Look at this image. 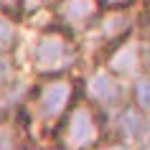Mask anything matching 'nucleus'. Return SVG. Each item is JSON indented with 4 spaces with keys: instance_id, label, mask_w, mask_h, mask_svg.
Wrapping results in <instances>:
<instances>
[{
    "instance_id": "nucleus-1",
    "label": "nucleus",
    "mask_w": 150,
    "mask_h": 150,
    "mask_svg": "<svg viewBox=\"0 0 150 150\" xmlns=\"http://www.w3.org/2000/svg\"><path fill=\"white\" fill-rule=\"evenodd\" d=\"M79 43L64 28H46L36 36L31 46V66L41 79L66 76L79 64Z\"/></svg>"
},
{
    "instance_id": "nucleus-2",
    "label": "nucleus",
    "mask_w": 150,
    "mask_h": 150,
    "mask_svg": "<svg viewBox=\"0 0 150 150\" xmlns=\"http://www.w3.org/2000/svg\"><path fill=\"white\" fill-rule=\"evenodd\" d=\"M107 132V117L79 97L56 125V148L59 150H94L102 145Z\"/></svg>"
},
{
    "instance_id": "nucleus-3",
    "label": "nucleus",
    "mask_w": 150,
    "mask_h": 150,
    "mask_svg": "<svg viewBox=\"0 0 150 150\" xmlns=\"http://www.w3.org/2000/svg\"><path fill=\"white\" fill-rule=\"evenodd\" d=\"M76 81L66 76H51V79H41L31 92V102H28V112L31 120L43 127L59 125L66 112L71 110V104L76 102Z\"/></svg>"
},
{
    "instance_id": "nucleus-4",
    "label": "nucleus",
    "mask_w": 150,
    "mask_h": 150,
    "mask_svg": "<svg viewBox=\"0 0 150 150\" xmlns=\"http://www.w3.org/2000/svg\"><path fill=\"white\" fill-rule=\"evenodd\" d=\"M84 99L94 110H99L104 117H112L117 110L130 104V87L117 74H112L110 69L99 66L84 81Z\"/></svg>"
},
{
    "instance_id": "nucleus-5",
    "label": "nucleus",
    "mask_w": 150,
    "mask_h": 150,
    "mask_svg": "<svg viewBox=\"0 0 150 150\" xmlns=\"http://www.w3.org/2000/svg\"><path fill=\"white\" fill-rule=\"evenodd\" d=\"M135 23H137V16L132 13V8H104L97 23L84 36H92L97 48L107 56L115 46H120L135 33Z\"/></svg>"
},
{
    "instance_id": "nucleus-6",
    "label": "nucleus",
    "mask_w": 150,
    "mask_h": 150,
    "mask_svg": "<svg viewBox=\"0 0 150 150\" xmlns=\"http://www.w3.org/2000/svg\"><path fill=\"white\" fill-rule=\"evenodd\" d=\"M54 16L59 28L71 33L74 38L79 33H87L102 16V3L99 0H56Z\"/></svg>"
},
{
    "instance_id": "nucleus-7",
    "label": "nucleus",
    "mask_w": 150,
    "mask_h": 150,
    "mask_svg": "<svg viewBox=\"0 0 150 150\" xmlns=\"http://www.w3.org/2000/svg\"><path fill=\"white\" fill-rule=\"evenodd\" d=\"M102 66L110 69L112 74H117L120 79H125V81L127 79L137 81L140 74H142V69H140V38L132 33L127 41H122L120 46H115L102 59Z\"/></svg>"
},
{
    "instance_id": "nucleus-8",
    "label": "nucleus",
    "mask_w": 150,
    "mask_h": 150,
    "mask_svg": "<svg viewBox=\"0 0 150 150\" xmlns=\"http://www.w3.org/2000/svg\"><path fill=\"white\" fill-rule=\"evenodd\" d=\"M112 130L117 135V140L130 145V148L142 145L145 135H148V115L140 112L130 102V104H125L122 110H117L112 115Z\"/></svg>"
},
{
    "instance_id": "nucleus-9",
    "label": "nucleus",
    "mask_w": 150,
    "mask_h": 150,
    "mask_svg": "<svg viewBox=\"0 0 150 150\" xmlns=\"http://www.w3.org/2000/svg\"><path fill=\"white\" fill-rule=\"evenodd\" d=\"M0 150H31L28 127L13 112H0Z\"/></svg>"
},
{
    "instance_id": "nucleus-10",
    "label": "nucleus",
    "mask_w": 150,
    "mask_h": 150,
    "mask_svg": "<svg viewBox=\"0 0 150 150\" xmlns=\"http://www.w3.org/2000/svg\"><path fill=\"white\" fill-rule=\"evenodd\" d=\"M18 18L0 13V54H13L18 46Z\"/></svg>"
},
{
    "instance_id": "nucleus-11",
    "label": "nucleus",
    "mask_w": 150,
    "mask_h": 150,
    "mask_svg": "<svg viewBox=\"0 0 150 150\" xmlns=\"http://www.w3.org/2000/svg\"><path fill=\"white\" fill-rule=\"evenodd\" d=\"M130 102L140 112L150 115V76H140L137 81H132V87H130Z\"/></svg>"
},
{
    "instance_id": "nucleus-12",
    "label": "nucleus",
    "mask_w": 150,
    "mask_h": 150,
    "mask_svg": "<svg viewBox=\"0 0 150 150\" xmlns=\"http://www.w3.org/2000/svg\"><path fill=\"white\" fill-rule=\"evenodd\" d=\"M18 81V64L13 54H0V94Z\"/></svg>"
},
{
    "instance_id": "nucleus-13",
    "label": "nucleus",
    "mask_w": 150,
    "mask_h": 150,
    "mask_svg": "<svg viewBox=\"0 0 150 150\" xmlns=\"http://www.w3.org/2000/svg\"><path fill=\"white\" fill-rule=\"evenodd\" d=\"M140 69L142 76H150V36L140 38Z\"/></svg>"
},
{
    "instance_id": "nucleus-14",
    "label": "nucleus",
    "mask_w": 150,
    "mask_h": 150,
    "mask_svg": "<svg viewBox=\"0 0 150 150\" xmlns=\"http://www.w3.org/2000/svg\"><path fill=\"white\" fill-rule=\"evenodd\" d=\"M0 13L18 18V13H23V0H0Z\"/></svg>"
},
{
    "instance_id": "nucleus-15",
    "label": "nucleus",
    "mask_w": 150,
    "mask_h": 150,
    "mask_svg": "<svg viewBox=\"0 0 150 150\" xmlns=\"http://www.w3.org/2000/svg\"><path fill=\"white\" fill-rule=\"evenodd\" d=\"M94 150H132L130 145H125V142H120V140H110V142H102L99 148Z\"/></svg>"
},
{
    "instance_id": "nucleus-16",
    "label": "nucleus",
    "mask_w": 150,
    "mask_h": 150,
    "mask_svg": "<svg viewBox=\"0 0 150 150\" xmlns=\"http://www.w3.org/2000/svg\"><path fill=\"white\" fill-rule=\"evenodd\" d=\"M104 8H130L132 0H99Z\"/></svg>"
},
{
    "instance_id": "nucleus-17",
    "label": "nucleus",
    "mask_w": 150,
    "mask_h": 150,
    "mask_svg": "<svg viewBox=\"0 0 150 150\" xmlns=\"http://www.w3.org/2000/svg\"><path fill=\"white\" fill-rule=\"evenodd\" d=\"M142 21H145V28H148V33H145V36H150V0L145 3V10H142Z\"/></svg>"
},
{
    "instance_id": "nucleus-18",
    "label": "nucleus",
    "mask_w": 150,
    "mask_h": 150,
    "mask_svg": "<svg viewBox=\"0 0 150 150\" xmlns=\"http://www.w3.org/2000/svg\"><path fill=\"white\" fill-rule=\"evenodd\" d=\"M140 148L142 150H150V115H148V135H145V140H142Z\"/></svg>"
}]
</instances>
